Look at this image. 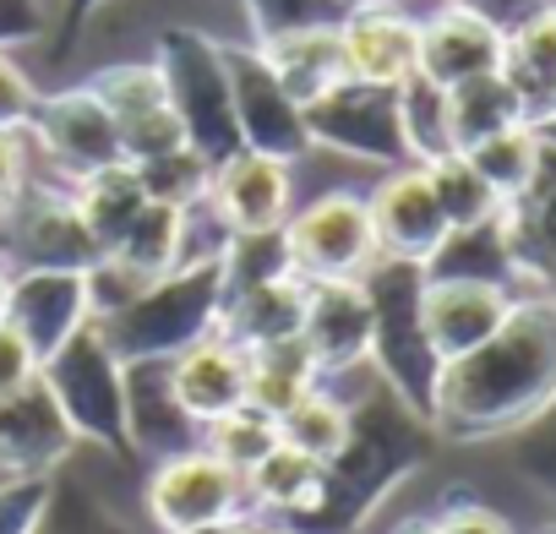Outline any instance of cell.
<instances>
[{"label": "cell", "instance_id": "d590c367", "mask_svg": "<svg viewBox=\"0 0 556 534\" xmlns=\"http://www.w3.org/2000/svg\"><path fill=\"white\" fill-rule=\"evenodd\" d=\"M464 158L480 169V180H485L502 202H513V196H523V191H529V180L540 175L545 148H540L534 126H507V131H496V137L475 142Z\"/></svg>", "mask_w": 556, "mask_h": 534}, {"label": "cell", "instance_id": "4dcf8cb0", "mask_svg": "<svg viewBox=\"0 0 556 534\" xmlns=\"http://www.w3.org/2000/svg\"><path fill=\"white\" fill-rule=\"evenodd\" d=\"M312 387H323L312 355L301 349V339H285V344H267V349H245V404L262 409V415H285L295 409Z\"/></svg>", "mask_w": 556, "mask_h": 534}, {"label": "cell", "instance_id": "91938a15", "mask_svg": "<svg viewBox=\"0 0 556 534\" xmlns=\"http://www.w3.org/2000/svg\"><path fill=\"white\" fill-rule=\"evenodd\" d=\"M213 534H224V529H213Z\"/></svg>", "mask_w": 556, "mask_h": 534}, {"label": "cell", "instance_id": "e0dca14e", "mask_svg": "<svg viewBox=\"0 0 556 534\" xmlns=\"http://www.w3.org/2000/svg\"><path fill=\"white\" fill-rule=\"evenodd\" d=\"M83 442L55 409L50 387L34 377L17 393H0V480L7 474H55Z\"/></svg>", "mask_w": 556, "mask_h": 534}, {"label": "cell", "instance_id": "836d02e7", "mask_svg": "<svg viewBox=\"0 0 556 534\" xmlns=\"http://www.w3.org/2000/svg\"><path fill=\"white\" fill-rule=\"evenodd\" d=\"M34 534H131V523L88 480H77L72 469H55Z\"/></svg>", "mask_w": 556, "mask_h": 534}, {"label": "cell", "instance_id": "c3c4849f", "mask_svg": "<svg viewBox=\"0 0 556 534\" xmlns=\"http://www.w3.org/2000/svg\"><path fill=\"white\" fill-rule=\"evenodd\" d=\"M45 28H50L45 0H0V50L34 44V39H45Z\"/></svg>", "mask_w": 556, "mask_h": 534}, {"label": "cell", "instance_id": "5bb4252c", "mask_svg": "<svg viewBox=\"0 0 556 534\" xmlns=\"http://www.w3.org/2000/svg\"><path fill=\"white\" fill-rule=\"evenodd\" d=\"M366 213H371V234H377V256L393 262H415L426 267L437 256V245L453 234L442 218V202L426 180L420 164L388 169L371 191H366Z\"/></svg>", "mask_w": 556, "mask_h": 534}, {"label": "cell", "instance_id": "f6af8a7d", "mask_svg": "<svg viewBox=\"0 0 556 534\" xmlns=\"http://www.w3.org/2000/svg\"><path fill=\"white\" fill-rule=\"evenodd\" d=\"M34 137H28V126H0V202H12L28 180H34Z\"/></svg>", "mask_w": 556, "mask_h": 534}, {"label": "cell", "instance_id": "8992f818", "mask_svg": "<svg viewBox=\"0 0 556 534\" xmlns=\"http://www.w3.org/2000/svg\"><path fill=\"white\" fill-rule=\"evenodd\" d=\"M153 66L164 77V93L175 104V120L186 131V148H197L207 164H224L229 153H240V131H235V104H229V77H224L218 39H207L197 28H164L159 44H153Z\"/></svg>", "mask_w": 556, "mask_h": 534}, {"label": "cell", "instance_id": "74e56055", "mask_svg": "<svg viewBox=\"0 0 556 534\" xmlns=\"http://www.w3.org/2000/svg\"><path fill=\"white\" fill-rule=\"evenodd\" d=\"M399 120H404V142L415 164H431L442 153H453V131H447V88L426 82L420 72L409 82H399Z\"/></svg>", "mask_w": 556, "mask_h": 534}, {"label": "cell", "instance_id": "7c38bea8", "mask_svg": "<svg viewBox=\"0 0 556 534\" xmlns=\"http://www.w3.org/2000/svg\"><path fill=\"white\" fill-rule=\"evenodd\" d=\"M28 137L39 142V153L72 180L93 175V169H110V164H126L121 153V131L104 110V99L83 82V88H61V93H39L34 115H28Z\"/></svg>", "mask_w": 556, "mask_h": 534}, {"label": "cell", "instance_id": "4316f807", "mask_svg": "<svg viewBox=\"0 0 556 534\" xmlns=\"http://www.w3.org/2000/svg\"><path fill=\"white\" fill-rule=\"evenodd\" d=\"M245 507L251 512H278V518H306L317 507V491H323V463L295 453L290 442H273L245 474Z\"/></svg>", "mask_w": 556, "mask_h": 534}, {"label": "cell", "instance_id": "5b68a950", "mask_svg": "<svg viewBox=\"0 0 556 534\" xmlns=\"http://www.w3.org/2000/svg\"><path fill=\"white\" fill-rule=\"evenodd\" d=\"M39 382L50 387V398L66 415L77 442L104 447V453H131V436H126V366L104 344L99 322H83L39 366Z\"/></svg>", "mask_w": 556, "mask_h": 534}, {"label": "cell", "instance_id": "6da1fadb", "mask_svg": "<svg viewBox=\"0 0 556 534\" xmlns=\"http://www.w3.org/2000/svg\"><path fill=\"white\" fill-rule=\"evenodd\" d=\"M556 404V301L523 290L502 328L447 360L431 393L437 442H507Z\"/></svg>", "mask_w": 556, "mask_h": 534}, {"label": "cell", "instance_id": "ab89813d", "mask_svg": "<svg viewBox=\"0 0 556 534\" xmlns=\"http://www.w3.org/2000/svg\"><path fill=\"white\" fill-rule=\"evenodd\" d=\"M245 44H273V39H290V34H312V28H339L344 23V0H240Z\"/></svg>", "mask_w": 556, "mask_h": 534}, {"label": "cell", "instance_id": "db71d44e", "mask_svg": "<svg viewBox=\"0 0 556 534\" xmlns=\"http://www.w3.org/2000/svg\"><path fill=\"white\" fill-rule=\"evenodd\" d=\"M534 137H540V142L556 153V115H551V120H540V126H534Z\"/></svg>", "mask_w": 556, "mask_h": 534}, {"label": "cell", "instance_id": "d6a6232c", "mask_svg": "<svg viewBox=\"0 0 556 534\" xmlns=\"http://www.w3.org/2000/svg\"><path fill=\"white\" fill-rule=\"evenodd\" d=\"M507 126H529L513 88L491 72V77H475V82H458L447 88V131H453V153H469L475 142L507 131Z\"/></svg>", "mask_w": 556, "mask_h": 534}, {"label": "cell", "instance_id": "7dc6e473", "mask_svg": "<svg viewBox=\"0 0 556 534\" xmlns=\"http://www.w3.org/2000/svg\"><path fill=\"white\" fill-rule=\"evenodd\" d=\"M34 104H39V88L23 77V66L7 50H0V126H28Z\"/></svg>", "mask_w": 556, "mask_h": 534}, {"label": "cell", "instance_id": "ac0fdd59", "mask_svg": "<svg viewBox=\"0 0 556 534\" xmlns=\"http://www.w3.org/2000/svg\"><path fill=\"white\" fill-rule=\"evenodd\" d=\"M518 290H502V284H480V279H426L420 290V322H426V339L437 349V360H458L469 355L475 344H485L502 317L513 312Z\"/></svg>", "mask_w": 556, "mask_h": 534}, {"label": "cell", "instance_id": "3957f363", "mask_svg": "<svg viewBox=\"0 0 556 534\" xmlns=\"http://www.w3.org/2000/svg\"><path fill=\"white\" fill-rule=\"evenodd\" d=\"M218 312H224V256H207V262H180L175 274L153 279L137 301L99 317V333L121 366L175 360L180 349H191L218 328Z\"/></svg>", "mask_w": 556, "mask_h": 534}, {"label": "cell", "instance_id": "9a60e30c", "mask_svg": "<svg viewBox=\"0 0 556 534\" xmlns=\"http://www.w3.org/2000/svg\"><path fill=\"white\" fill-rule=\"evenodd\" d=\"M301 349L312 355L317 377H355L371 360V301L361 279L312 284L301 317Z\"/></svg>", "mask_w": 556, "mask_h": 534}, {"label": "cell", "instance_id": "cb8c5ba5", "mask_svg": "<svg viewBox=\"0 0 556 534\" xmlns=\"http://www.w3.org/2000/svg\"><path fill=\"white\" fill-rule=\"evenodd\" d=\"M496 77L513 88V99H518L529 126L556 115V0H540L523 23H513L502 34Z\"/></svg>", "mask_w": 556, "mask_h": 534}, {"label": "cell", "instance_id": "1f68e13d", "mask_svg": "<svg viewBox=\"0 0 556 534\" xmlns=\"http://www.w3.org/2000/svg\"><path fill=\"white\" fill-rule=\"evenodd\" d=\"M104 256H115L126 274H137L142 284L175 274V267L186 262V207L148 202V207L131 218V229L121 234V245L104 251Z\"/></svg>", "mask_w": 556, "mask_h": 534}, {"label": "cell", "instance_id": "4fadbf2b", "mask_svg": "<svg viewBox=\"0 0 556 534\" xmlns=\"http://www.w3.org/2000/svg\"><path fill=\"white\" fill-rule=\"evenodd\" d=\"M88 88L104 99L115 131H121V153L126 164H142L153 153L186 148V131L175 120V104L164 93V77L153 61H126V66H104L99 77H88Z\"/></svg>", "mask_w": 556, "mask_h": 534}, {"label": "cell", "instance_id": "44dd1931", "mask_svg": "<svg viewBox=\"0 0 556 534\" xmlns=\"http://www.w3.org/2000/svg\"><path fill=\"white\" fill-rule=\"evenodd\" d=\"M502 66V28L464 12V7H437L420 17V61L415 72L437 88H458L475 77H491Z\"/></svg>", "mask_w": 556, "mask_h": 534}, {"label": "cell", "instance_id": "f907efd6", "mask_svg": "<svg viewBox=\"0 0 556 534\" xmlns=\"http://www.w3.org/2000/svg\"><path fill=\"white\" fill-rule=\"evenodd\" d=\"M442 7H464V12H475V17H485V23H496L507 34L513 23H523L540 7V0H442Z\"/></svg>", "mask_w": 556, "mask_h": 534}, {"label": "cell", "instance_id": "30bf717a", "mask_svg": "<svg viewBox=\"0 0 556 534\" xmlns=\"http://www.w3.org/2000/svg\"><path fill=\"white\" fill-rule=\"evenodd\" d=\"M148 512H153L159 534H213V529H229V523L251 518L245 480L229 463H218L207 447H191V453H175V458L153 463Z\"/></svg>", "mask_w": 556, "mask_h": 534}, {"label": "cell", "instance_id": "816d5d0a", "mask_svg": "<svg viewBox=\"0 0 556 534\" xmlns=\"http://www.w3.org/2000/svg\"><path fill=\"white\" fill-rule=\"evenodd\" d=\"M224 534H278V523H262V518H240V523H229Z\"/></svg>", "mask_w": 556, "mask_h": 534}, {"label": "cell", "instance_id": "52a82bcc", "mask_svg": "<svg viewBox=\"0 0 556 534\" xmlns=\"http://www.w3.org/2000/svg\"><path fill=\"white\" fill-rule=\"evenodd\" d=\"M278 240H285L290 274L306 284L366 279V267L377 262L371 213H366V196H355V191H323L317 202H306L301 213L285 218Z\"/></svg>", "mask_w": 556, "mask_h": 534}, {"label": "cell", "instance_id": "60d3db41", "mask_svg": "<svg viewBox=\"0 0 556 534\" xmlns=\"http://www.w3.org/2000/svg\"><path fill=\"white\" fill-rule=\"evenodd\" d=\"M273 442H278V420L262 415V409H251V404H240V409L218 415L213 425H202V447H207L218 463H229L235 474H245Z\"/></svg>", "mask_w": 556, "mask_h": 534}, {"label": "cell", "instance_id": "f546056e", "mask_svg": "<svg viewBox=\"0 0 556 534\" xmlns=\"http://www.w3.org/2000/svg\"><path fill=\"white\" fill-rule=\"evenodd\" d=\"M426 279H480V284H502V290H518L523 295V274H518V256L507 245L502 213L491 224L453 229L437 245V256L426 262Z\"/></svg>", "mask_w": 556, "mask_h": 534}, {"label": "cell", "instance_id": "e575fe53", "mask_svg": "<svg viewBox=\"0 0 556 534\" xmlns=\"http://www.w3.org/2000/svg\"><path fill=\"white\" fill-rule=\"evenodd\" d=\"M344 436H350V398H339L328 382L312 387L295 409L278 415V442H290L295 453H306L317 463H328L344 447Z\"/></svg>", "mask_w": 556, "mask_h": 534}, {"label": "cell", "instance_id": "7a4b0ae2", "mask_svg": "<svg viewBox=\"0 0 556 534\" xmlns=\"http://www.w3.org/2000/svg\"><path fill=\"white\" fill-rule=\"evenodd\" d=\"M437 431L409 404H399L377 377L350 398V436L323 463V491L306 518L290 529L301 534H355L377 518V507L426 463Z\"/></svg>", "mask_w": 556, "mask_h": 534}, {"label": "cell", "instance_id": "f1b7e54d", "mask_svg": "<svg viewBox=\"0 0 556 534\" xmlns=\"http://www.w3.org/2000/svg\"><path fill=\"white\" fill-rule=\"evenodd\" d=\"M66 191H72V207H77V218H83L88 240L99 245V256H104V251H115V245H121V234L131 229V218L148 207V191H142V180H137V169H131V164L93 169V175L72 180Z\"/></svg>", "mask_w": 556, "mask_h": 534}, {"label": "cell", "instance_id": "bcb514c9", "mask_svg": "<svg viewBox=\"0 0 556 534\" xmlns=\"http://www.w3.org/2000/svg\"><path fill=\"white\" fill-rule=\"evenodd\" d=\"M39 377V355L28 349V339L0 317V393H17Z\"/></svg>", "mask_w": 556, "mask_h": 534}, {"label": "cell", "instance_id": "7402d4cb", "mask_svg": "<svg viewBox=\"0 0 556 534\" xmlns=\"http://www.w3.org/2000/svg\"><path fill=\"white\" fill-rule=\"evenodd\" d=\"M126 436L142 458H175L202 447V425L169 393V360H131L126 366Z\"/></svg>", "mask_w": 556, "mask_h": 534}, {"label": "cell", "instance_id": "603a6c76", "mask_svg": "<svg viewBox=\"0 0 556 534\" xmlns=\"http://www.w3.org/2000/svg\"><path fill=\"white\" fill-rule=\"evenodd\" d=\"M169 393L197 425H213L218 415L245 404V349L213 328L169 360Z\"/></svg>", "mask_w": 556, "mask_h": 534}, {"label": "cell", "instance_id": "9f6ffc18", "mask_svg": "<svg viewBox=\"0 0 556 534\" xmlns=\"http://www.w3.org/2000/svg\"><path fill=\"white\" fill-rule=\"evenodd\" d=\"M344 7H404V0H344Z\"/></svg>", "mask_w": 556, "mask_h": 534}, {"label": "cell", "instance_id": "f5cc1de1", "mask_svg": "<svg viewBox=\"0 0 556 534\" xmlns=\"http://www.w3.org/2000/svg\"><path fill=\"white\" fill-rule=\"evenodd\" d=\"M393 534H437V523H431V512H426V518H404Z\"/></svg>", "mask_w": 556, "mask_h": 534}, {"label": "cell", "instance_id": "2e32d148", "mask_svg": "<svg viewBox=\"0 0 556 534\" xmlns=\"http://www.w3.org/2000/svg\"><path fill=\"white\" fill-rule=\"evenodd\" d=\"M290 164L267 158V153H229L224 164H213V186H207V207L224 218L229 234H278L290 218Z\"/></svg>", "mask_w": 556, "mask_h": 534}, {"label": "cell", "instance_id": "8fae6325", "mask_svg": "<svg viewBox=\"0 0 556 534\" xmlns=\"http://www.w3.org/2000/svg\"><path fill=\"white\" fill-rule=\"evenodd\" d=\"M218 55H224V77H229V104H235L240 148L295 164L312 148L301 104L285 93V82H278L273 66L256 55V44H218Z\"/></svg>", "mask_w": 556, "mask_h": 534}, {"label": "cell", "instance_id": "6f0895ef", "mask_svg": "<svg viewBox=\"0 0 556 534\" xmlns=\"http://www.w3.org/2000/svg\"><path fill=\"white\" fill-rule=\"evenodd\" d=\"M278 534H301V529H290V523H278Z\"/></svg>", "mask_w": 556, "mask_h": 534}, {"label": "cell", "instance_id": "ba28073f", "mask_svg": "<svg viewBox=\"0 0 556 534\" xmlns=\"http://www.w3.org/2000/svg\"><path fill=\"white\" fill-rule=\"evenodd\" d=\"M99 262V245L88 240L72 191L66 186H45L28 180L12 202H0V267L7 274H88Z\"/></svg>", "mask_w": 556, "mask_h": 534}, {"label": "cell", "instance_id": "ee69618b", "mask_svg": "<svg viewBox=\"0 0 556 534\" xmlns=\"http://www.w3.org/2000/svg\"><path fill=\"white\" fill-rule=\"evenodd\" d=\"M431 523H437V534H513V523L496 507L475 501L469 491H447L442 507L431 512Z\"/></svg>", "mask_w": 556, "mask_h": 534}, {"label": "cell", "instance_id": "8d00e7d4", "mask_svg": "<svg viewBox=\"0 0 556 534\" xmlns=\"http://www.w3.org/2000/svg\"><path fill=\"white\" fill-rule=\"evenodd\" d=\"M426 169V180H431V191H437V202H442V218H447V229H475V224H491L507 202L480 180V169L464 158V153H442V158H431V164H420Z\"/></svg>", "mask_w": 556, "mask_h": 534}, {"label": "cell", "instance_id": "9c48e42d", "mask_svg": "<svg viewBox=\"0 0 556 534\" xmlns=\"http://www.w3.org/2000/svg\"><path fill=\"white\" fill-rule=\"evenodd\" d=\"M306 137L312 148L361 158V164H382V169H404L409 142H404V120H399V88H377V82H333L323 99H312L306 110Z\"/></svg>", "mask_w": 556, "mask_h": 534}, {"label": "cell", "instance_id": "7bdbcfd3", "mask_svg": "<svg viewBox=\"0 0 556 534\" xmlns=\"http://www.w3.org/2000/svg\"><path fill=\"white\" fill-rule=\"evenodd\" d=\"M50 496V474H7L0 480V534H34Z\"/></svg>", "mask_w": 556, "mask_h": 534}, {"label": "cell", "instance_id": "681fc988", "mask_svg": "<svg viewBox=\"0 0 556 534\" xmlns=\"http://www.w3.org/2000/svg\"><path fill=\"white\" fill-rule=\"evenodd\" d=\"M99 7H110V0H61V39H55V61H66L72 50H77V39H83V28L93 23V12Z\"/></svg>", "mask_w": 556, "mask_h": 534}, {"label": "cell", "instance_id": "484cf974", "mask_svg": "<svg viewBox=\"0 0 556 534\" xmlns=\"http://www.w3.org/2000/svg\"><path fill=\"white\" fill-rule=\"evenodd\" d=\"M306 279H295L290 267L273 279H256L245 290H229L224 295V312H218V333L235 339L240 349H267V344H285V339H301V317H306Z\"/></svg>", "mask_w": 556, "mask_h": 534}, {"label": "cell", "instance_id": "680465c9", "mask_svg": "<svg viewBox=\"0 0 556 534\" xmlns=\"http://www.w3.org/2000/svg\"><path fill=\"white\" fill-rule=\"evenodd\" d=\"M540 534H556V523H551V529H540Z\"/></svg>", "mask_w": 556, "mask_h": 534}, {"label": "cell", "instance_id": "d6986e66", "mask_svg": "<svg viewBox=\"0 0 556 534\" xmlns=\"http://www.w3.org/2000/svg\"><path fill=\"white\" fill-rule=\"evenodd\" d=\"M7 322L28 339V349H34L39 366H45L83 322H93L88 279H83V274H55V267H39V274H12Z\"/></svg>", "mask_w": 556, "mask_h": 534}, {"label": "cell", "instance_id": "83f0119b", "mask_svg": "<svg viewBox=\"0 0 556 534\" xmlns=\"http://www.w3.org/2000/svg\"><path fill=\"white\" fill-rule=\"evenodd\" d=\"M256 55L273 66V77L285 82V93L306 110L312 99H323L333 82H344V44L339 28H312V34H290V39H273L256 44Z\"/></svg>", "mask_w": 556, "mask_h": 534}, {"label": "cell", "instance_id": "11a10c76", "mask_svg": "<svg viewBox=\"0 0 556 534\" xmlns=\"http://www.w3.org/2000/svg\"><path fill=\"white\" fill-rule=\"evenodd\" d=\"M7 290H12V274L0 267V317H7Z\"/></svg>", "mask_w": 556, "mask_h": 534}, {"label": "cell", "instance_id": "b9f144b4", "mask_svg": "<svg viewBox=\"0 0 556 534\" xmlns=\"http://www.w3.org/2000/svg\"><path fill=\"white\" fill-rule=\"evenodd\" d=\"M507 442H513V469L556 507V404L534 425H523L518 436H507Z\"/></svg>", "mask_w": 556, "mask_h": 534}, {"label": "cell", "instance_id": "f35d334b", "mask_svg": "<svg viewBox=\"0 0 556 534\" xmlns=\"http://www.w3.org/2000/svg\"><path fill=\"white\" fill-rule=\"evenodd\" d=\"M131 169H137L148 202H169V207H197V202H207V186H213V164L197 148H169Z\"/></svg>", "mask_w": 556, "mask_h": 534}, {"label": "cell", "instance_id": "d4e9b609", "mask_svg": "<svg viewBox=\"0 0 556 534\" xmlns=\"http://www.w3.org/2000/svg\"><path fill=\"white\" fill-rule=\"evenodd\" d=\"M502 229H507V245L518 256L523 290H540V295L556 301V153L551 148H545L529 191L502 207Z\"/></svg>", "mask_w": 556, "mask_h": 534}, {"label": "cell", "instance_id": "ffe728a7", "mask_svg": "<svg viewBox=\"0 0 556 534\" xmlns=\"http://www.w3.org/2000/svg\"><path fill=\"white\" fill-rule=\"evenodd\" d=\"M339 44L355 82L399 88L415 77L420 61V17H409L404 7H350L339 23Z\"/></svg>", "mask_w": 556, "mask_h": 534}, {"label": "cell", "instance_id": "277c9868", "mask_svg": "<svg viewBox=\"0 0 556 534\" xmlns=\"http://www.w3.org/2000/svg\"><path fill=\"white\" fill-rule=\"evenodd\" d=\"M361 284H366V301H371V360H366L371 377L399 404H409L420 420H431V393H437L442 360H437V349L426 339V322H420L426 267L377 256Z\"/></svg>", "mask_w": 556, "mask_h": 534}]
</instances>
